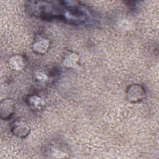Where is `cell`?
<instances>
[{
	"label": "cell",
	"instance_id": "cell-5",
	"mask_svg": "<svg viewBox=\"0 0 159 159\" xmlns=\"http://www.w3.org/2000/svg\"><path fill=\"white\" fill-rule=\"evenodd\" d=\"M79 57L75 53H70L65 58L63 64L68 68H76L78 66Z\"/></svg>",
	"mask_w": 159,
	"mask_h": 159
},
{
	"label": "cell",
	"instance_id": "cell-4",
	"mask_svg": "<svg viewBox=\"0 0 159 159\" xmlns=\"http://www.w3.org/2000/svg\"><path fill=\"white\" fill-rule=\"evenodd\" d=\"M9 65L12 70L19 71L24 68L25 63L24 58L21 55H15L9 58Z\"/></svg>",
	"mask_w": 159,
	"mask_h": 159
},
{
	"label": "cell",
	"instance_id": "cell-1",
	"mask_svg": "<svg viewBox=\"0 0 159 159\" xmlns=\"http://www.w3.org/2000/svg\"><path fill=\"white\" fill-rule=\"evenodd\" d=\"M0 111L1 117L3 119H7L13 113L14 105L13 102L10 99H4L1 102Z\"/></svg>",
	"mask_w": 159,
	"mask_h": 159
},
{
	"label": "cell",
	"instance_id": "cell-2",
	"mask_svg": "<svg viewBox=\"0 0 159 159\" xmlns=\"http://www.w3.org/2000/svg\"><path fill=\"white\" fill-rule=\"evenodd\" d=\"M49 47V41L45 38L37 39L32 45V50L35 53L43 54Z\"/></svg>",
	"mask_w": 159,
	"mask_h": 159
},
{
	"label": "cell",
	"instance_id": "cell-7",
	"mask_svg": "<svg viewBox=\"0 0 159 159\" xmlns=\"http://www.w3.org/2000/svg\"><path fill=\"white\" fill-rule=\"evenodd\" d=\"M119 27L122 29V30H128L129 29H130V24L129 22V21L127 20L126 19H123L122 20L120 21L119 24L118 25Z\"/></svg>",
	"mask_w": 159,
	"mask_h": 159
},
{
	"label": "cell",
	"instance_id": "cell-8",
	"mask_svg": "<svg viewBox=\"0 0 159 159\" xmlns=\"http://www.w3.org/2000/svg\"><path fill=\"white\" fill-rule=\"evenodd\" d=\"M36 77L39 80L43 82H45L48 80V76L44 73L41 71H39L36 73Z\"/></svg>",
	"mask_w": 159,
	"mask_h": 159
},
{
	"label": "cell",
	"instance_id": "cell-6",
	"mask_svg": "<svg viewBox=\"0 0 159 159\" xmlns=\"http://www.w3.org/2000/svg\"><path fill=\"white\" fill-rule=\"evenodd\" d=\"M29 102L30 105H32L34 107H39L42 104V100L40 98L37 96H31L29 99Z\"/></svg>",
	"mask_w": 159,
	"mask_h": 159
},
{
	"label": "cell",
	"instance_id": "cell-3",
	"mask_svg": "<svg viewBox=\"0 0 159 159\" xmlns=\"http://www.w3.org/2000/svg\"><path fill=\"white\" fill-rule=\"evenodd\" d=\"M12 131L14 135L20 137H23L28 135L29 132V127L25 122L19 121L16 122L13 125Z\"/></svg>",
	"mask_w": 159,
	"mask_h": 159
}]
</instances>
